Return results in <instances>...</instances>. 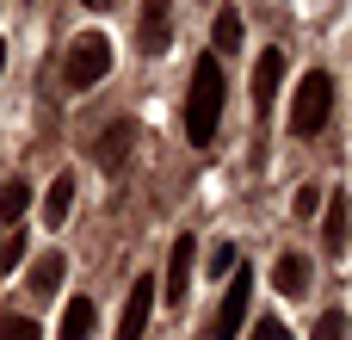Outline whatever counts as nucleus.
Here are the masks:
<instances>
[{
    "instance_id": "nucleus-1",
    "label": "nucleus",
    "mask_w": 352,
    "mask_h": 340,
    "mask_svg": "<svg viewBox=\"0 0 352 340\" xmlns=\"http://www.w3.org/2000/svg\"><path fill=\"white\" fill-rule=\"evenodd\" d=\"M223 124V56H198L192 68V93H186V142L210 149Z\"/></svg>"
},
{
    "instance_id": "nucleus-2",
    "label": "nucleus",
    "mask_w": 352,
    "mask_h": 340,
    "mask_svg": "<svg viewBox=\"0 0 352 340\" xmlns=\"http://www.w3.org/2000/svg\"><path fill=\"white\" fill-rule=\"evenodd\" d=\"M105 68H111V43H105L99 31H87V37H74V43H68L62 74H68V87H74V93L99 87V81H105Z\"/></svg>"
},
{
    "instance_id": "nucleus-3",
    "label": "nucleus",
    "mask_w": 352,
    "mask_h": 340,
    "mask_svg": "<svg viewBox=\"0 0 352 340\" xmlns=\"http://www.w3.org/2000/svg\"><path fill=\"white\" fill-rule=\"evenodd\" d=\"M328 105H334V81L316 68V74H303V87H297V105H291V130L297 136H316L322 124H328Z\"/></svg>"
},
{
    "instance_id": "nucleus-4",
    "label": "nucleus",
    "mask_w": 352,
    "mask_h": 340,
    "mask_svg": "<svg viewBox=\"0 0 352 340\" xmlns=\"http://www.w3.org/2000/svg\"><path fill=\"white\" fill-rule=\"evenodd\" d=\"M248 297H254V273L235 266V273H229V291H223V304H217V340L241 334V322H248Z\"/></svg>"
},
{
    "instance_id": "nucleus-5",
    "label": "nucleus",
    "mask_w": 352,
    "mask_h": 340,
    "mask_svg": "<svg viewBox=\"0 0 352 340\" xmlns=\"http://www.w3.org/2000/svg\"><path fill=\"white\" fill-rule=\"evenodd\" d=\"M167 37H173V6L167 0H142V25H136L142 56H167Z\"/></svg>"
},
{
    "instance_id": "nucleus-6",
    "label": "nucleus",
    "mask_w": 352,
    "mask_h": 340,
    "mask_svg": "<svg viewBox=\"0 0 352 340\" xmlns=\"http://www.w3.org/2000/svg\"><path fill=\"white\" fill-rule=\"evenodd\" d=\"M192 260H198V242H192V235H179V242H173V254H167V279L155 285V291H167V304H186V285H192Z\"/></svg>"
},
{
    "instance_id": "nucleus-7",
    "label": "nucleus",
    "mask_w": 352,
    "mask_h": 340,
    "mask_svg": "<svg viewBox=\"0 0 352 340\" xmlns=\"http://www.w3.org/2000/svg\"><path fill=\"white\" fill-rule=\"evenodd\" d=\"M155 297H161V291H155V279H136V285H130V297H124V322H118V340H142Z\"/></svg>"
},
{
    "instance_id": "nucleus-8",
    "label": "nucleus",
    "mask_w": 352,
    "mask_h": 340,
    "mask_svg": "<svg viewBox=\"0 0 352 340\" xmlns=\"http://www.w3.org/2000/svg\"><path fill=\"white\" fill-rule=\"evenodd\" d=\"M278 81H285V50H266V56L254 62V99H260V111L272 105V93H278Z\"/></svg>"
},
{
    "instance_id": "nucleus-9",
    "label": "nucleus",
    "mask_w": 352,
    "mask_h": 340,
    "mask_svg": "<svg viewBox=\"0 0 352 340\" xmlns=\"http://www.w3.org/2000/svg\"><path fill=\"white\" fill-rule=\"evenodd\" d=\"M241 50V12L235 6H217V25H210V56H235Z\"/></svg>"
},
{
    "instance_id": "nucleus-10",
    "label": "nucleus",
    "mask_w": 352,
    "mask_h": 340,
    "mask_svg": "<svg viewBox=\"0 0 352 340\" xmlns=\"http://www.w3.org/2000/svg\"><path fill=\"white\" fill-rule=\"evenodd\" d=\"M272 285H278L285 297H303V291H309V260H303V254H278Z\"/></svg>"
},
{
    "instance_id": "nucleus-11",
    "label": "nucleus",
    "mask_w": 352,
    "mask_h": 340,
    "mask_svg": "<svg viewBox=\"0 0 352 340\" xmlns=\"http://www.w3.org/2000/svg\"><path fill=\"white\" fill-rule=\"evenodd\" d=\"M346 248V198H328L322 204V254H340Z\"/></svg>"
},
{
    "instance_id": "nucleus-12",
    "label": "nucleus",
    "mask_w": 352,
    "mask_h": 340,
    "mask_svg": "<svg viewBox=\"0 0 352 340\" xmlns=\"http://www.w3.org/2000/svg\"><path fill=\"white\" fill-rule=\"evenodd\" d=\"M93 322H99V316H93V297H68L56 334H62V340H87V334H93Z\"/></svg>"
},
{
    "instance_id": "nucleus-13",
    "label": "nucleus",
    "mask_w": 352,
    "mask_h": 340,
    "mask_svg": "<svg viewBox=\"0 0 352 340\" xmlns=\"http://www.w3.org/2000/svg\"><path fill=\"white\" fill-rule=\"evenodd\" d=\"M68 211H74V180L62 173V180L50 186V198H43V223H50V229H62V223H68Z\"/></svg>"
},
{
    "instance_id": "nucleus-14",
    "label": "nucleus",
    "mask_w": 352,
    "mask_h": 340,
    "mask_svg": "<svg viewBox=\"0 0 352 340\" xmlns=\"http://www.w3.org/2000/svg\"><path fill=\"white\" fill-rule=\"evenodd\" d=\"M62 285V254H37L31 260V297H56Z\"/></svg>"
},
{
    "instance_id": "nucleus-15",
    "label": "nucleus",
    "mask_w": 352,
    "mask_h": 340,
    "mask_svg": "<svg viewBox=\"0 0 352 340\" xmlns=\"http://www.w3.org/2000/svg\"><path fill=\"white\" fill-rule=\"evenodd\" d=\"M25 204H31V186H25V180H6V186H0V217H6V229L25 217Z\"/></svg>"
},
{
    "instance_id": "nucleus-16",
    "label": "nucleus",
    "mask_w": 352,
    "mask_h": 340,
    "mask_svg": "<svg viewBox=\"0 0 352 340\" xmlns=\"http://www.w3.org/2000/svg\"><path fill=\"white\" fill-rule=\"evenodd\" d=\"M124 149H130V130L118 124V130H105V142H99V161H105V167H124Z\"/></svg>"
},
{
    "instance_id": "nucleus-17",
    "label": "nucleus",
    "mask_w": 352,
    "mask_h": 340,
    "mask_svg": "<svg viewBox=\"0 0 352 340\" xmlns=\"http://www.w3.org/2000/svg\"><path fill=\"white\" fill-rule=\"evenodd\" d=\"M0 340H43V328L31 316H0Z\"/></svg>"
},
{
    "instance_id": "nucleus-18",
    "label": "nucleus",
    "mask_w": 352,
    "mask_h": 340,
    "mask_svg": "<svg viewBox=\"0 0 352 340\" xmlns=\"http://www.w3.org/2000/svg\"><path fill=\"white\" fill-rule=\"evenodd\" d=\"M352 322L340 316V310H328V316H316V340H346Z\"/></svg>"
},
{
    "instance_id": "nucleus-19",
    "label": "nucleus",
    "mask_w": 352,
    "mask_h": 340,
    "mask_svg": "<svg viewBox=\"0 0 352 340\" xmlns=\"http://www.w3.org/2000/svg\"><path fill=\"white\" fill-rule=\"evenodd\" d=\"M204 266H210V279H217V273H235V266H241V254H235V242H217V254H210Z\"/></svg>"
},
{
    "instance_id": "nucleus-20",
    "label": "nucleus",
    "mask_w": 352,
    "mask_h": 340,
    "mask_svg": "<svg viewBox=\"0 0 352 340\" xmlns=\"http://www.w3.org/2000/svg\"><path fill=\"white\" fill-rule=\"evenodd\" d=\"M316 211H322V192H316V186H303V192H297V204H291V217H297V223H309Z\"/></svg>"
},
{
    "instance_id": "nucleus-21",
    "label": "nucleus",
    "mask_w": 352,
    "mask_h": 340,
    "mask_svg": "<svg viewBox=\"0 0 352 340\" xmlns=\"http://www.w3.org/2000/svg\"><path fill=\"white\" fill-rule=\"evenodd\" d=\"M19 254H25V235H19V229H0V273H6Z\"/></svg>"
},
{
    "instance_id": "nucleus-22",
    "label": "nucleus",
    "mask_w": 352,
    "mask_h": 340,
    "mask_svg": "<svg viewBox=\"0 0 352 340\" xmlns=\"http://www.w3.org/2000/svg\"><path fill=\"white\" fill-rule=\"evenodd\" d=\"M254 340H291V334H285V322H278V316H260V328H254Z\"/></svg>"
},
{
    "instance_id": "nucleus-23",
    "label": "nucleus",
    "mask_w": 352,
    "mask_h": 340,
    "mask_svg": "<svg viewBox=\"0 0 352 340\" xmlns=\"http://www.w3.org/2000/svg\"><path fill=\"white\" fill-rule=\"evenodd\" d=\"M87 6H93V12H99V6H111V0H87Z\"/></svg>"
},
{
    "instance_id": "nucleus-24",
    "label": "nucleus",
    "mask_w": 352,
    "mask_h": 340,
    "mask_svg": "<svg viewBox=\"0 0 352 340\" xmlns=\"http://www.w3.org/2000/svg\"><path fill=\"white\" fill-rule=\"evenodd\" d=\"M0 68H6V43H0Z\"/></svg>"
}]
</instances>
